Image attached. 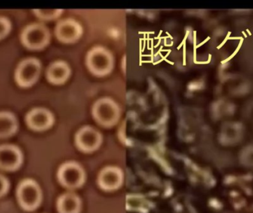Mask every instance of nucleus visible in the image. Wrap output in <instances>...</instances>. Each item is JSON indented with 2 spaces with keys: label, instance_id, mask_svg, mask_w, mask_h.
Segmentation results:
<instances>
[{
  "label": "nucleus",
  "instance_id": "nucleus-1",
  "mask_svg": "<svg viewBox=\"0 0 253 213\" xmlns=\"http://www.w3.org/2000/svg\"><path fill=\"white\" fill-rule=\"evenodd\" d=\"M85 64L87 69L96 77L108 76L114 68V55L103 46L92 47L86 55Z\"/></svg>",
  "mask_w": 253,
  "mask_h": 213
},
{
  "label": "nucleus",
  "instance_id": "nucleus-2",
  "mask_svg": "<svg viewBox=\"0 0 253 213\" xmlns=\"http://www.w3.org/2000/svg\"><path fill=\"white\" fill-rule=\"evenodd\" d=\"M16 197L20 208L28 212L36 211L42 201V192L37 181L25 178L16 187Z\"/></svg>",
  "mask_w": 253,
  "mask_h": 213
},
{
  "label": "nucleus",
  "instance_id": "nucleus-3",
  "mask_svg": "<svg viewBox=\"0 0 253 213\" xmlns=\"http://www.w3.org/2000/svg\"><path fill=\"white\" fill-rule=\"evenodd\" d=\"M94 120L101 126L111 128L117 125L121 117V109L111 98L98 99L93 104L91 110Z\"/></svg>",
  "mask_w": 253,
  "mask_h": 213
},
{
  "label": "nucleus",
  "instance_id": "nucleus-4",
  "mask_svg": "<svg viewBox=\"0 0 253 213\" xmlns=\"http://www.w3.org/2000/svg\"><path fill=\"white\" fill-rule=\"evenodd\" d=\"M48 29L41 24H33L27 27L22 34V42L25 47L31 50L44 48L50 42Z\"/></svg>",
  "mask_w": 253,
  "mask_h": 213
},
{
  "label": "nucleus",
  "instance_id": "nucleus-5",
  "mask_svg": "<svg viewBox=\"0 0 253 213\" xmlns=\"http://www.w3.org/2000/svg\"><path fill=\"white\" fill-rule=\"evenodd\" d=\"M59 183L68 189H74L83 184L85 178L84 170L74 162H66L61 165L57 172Z\"/></svg>",
  "mask_w": 253,
  "mask_h": 213
},
{
  "label": "nucleus",
  "instance_id": "nucleus-6",
  "mask_svg": "<svg viewBox=\"0 0 253 213\" xmlns=\"http://www.w3.org/2000/svg\"><path fill=\"white\" fill-rule=\"evenodd\" d=\"M41 72V64L37 59L22 61L15 74V79L20 87H29L35 84Z\"/></svg>",
  "mask_w": 253,
  "mask_h": 213
},
{
  "label": "nucleus",
  "instance_id": "nucleus-7",
  "mask_svg": "<svg viewBox=\"0 0 253 213\" xmlns=\"http://www.w3.org/2000/svg\"><path fill=\"white\" fill-rule=\"evenodd\" d=\"M83 34L81 24L72 18L59 21L55 28V35L61 43L72 44L80 40Z\"/></svg>",
  "mask_w": 253,
  "mask_h": 213
},
{
  "label": "nucleus",
  "instance_id": "nucleus-8",
  "mask_svg": "<svg viewBox=\"0 0 253 213\" xmlns=\"http://www.w3.org/2000/svg\"><path fill=\"white\" fill-rule=\"evenodd\" d=\"M76 144L84 153H91L100 147L102 142V134L93 127L84 126L76 134Z\"/></svg>",
  "mask_w": 253,
  "mask_h": 213
},
{
  "label": "nucleus",
  "instance_id": "nucleus-9",
  "mask_svg": "<svg viewBox=\"0 0 253 213\" xmlns=\"http://www.w3.org/2000/svg\"><path fill=\"white\" fill-rule=\"evenodd\" d=\"M23 163V154L19 147L13 144L0 145V170H17Z\"/></svg>",
  "mask_w": 253,
  "mask_h": 213
},
{
  "label": "nucleus",
  "instance_id": "nucleus-10",
  "mask_svg": "<svg viewBox=\"0 0 253 213\" xmlns=\"http://www.w3.org/2000/svg\"><path fill=\"white\" fill-rule=\"evenodd\" d=\"M26 123L33 130L44 131L50 129L54 123V116L45 108L33 109L26 116Z\"/></svg>",
  "mask_w": 253,
  "mask_h": 213
},
{
  "label": "nucleus",
  "instance_id": "nucleus-11",
  "mask_svg": "<svg viewBox=\"0 0 253 213\" xmlns=\"http://www.w3.org/2000/svg\"><path fill=\"white\" fill-rule=\"evenodd\" d=\"M98 181L104 190H116L123 184V171L117 167H107L101 171Z\"/></svg>",
  "mask_w": 253,
  "mask_h": 213
},
{
  "label": "nucleus",
  "instance_id": "nucleus-12",
  "mask_svg": "<svg viewBox=\"0 0 253 213\" xmlns=\"http://www.w3.org/2000/svg\"><path fill=\"white\" fill-rule=\"evenodd\" d=\"M71 75L70 65L65 61L58 60L52 63L47 68L46 77L47 81L53 85L65 84Z\"/></svg>",
  "mask_w": 253,
  "mask_h": 213
},
{
  "label": "nucleus",
  "instance_id": "nucleus-13",
  "mask_svg": "<svg viewBox=\"0 0 253 213\" xmlns=\"http://www.w3.org/2000/svg\"><path fill=\"white\" fill-rule=\"evenodd\" d=\"M56 207L59 213H79L81 202L78 196L72 193H66L59 198Z\"/></svg>",
  "mask_w": 253,
  "mask_h": 213
},
{
  "label": "nucleus",
  "instance_id": "nucleus-14",
  "mask_svg": "<svg viewBox=\"0 0 253 213\" xmlns=\"http://www.w3.org/2000/svg\"><path fill=\"white\" fill-rule=\"evenodd\" d=\"M18 129V122L14 115L9 112H0V138H8Z\"/></svg>",
  "mask_w": 253,
  "mask_h": 213
},
{
  "label": "nucleus",
  "instance_id": "nucleus-15",
  "mask_svg": "<svg viewBox=\"0 0 253 213\" xmlns=\"http://www.w3.org/2000/svg\"><path fill=\"white\" fill-rule=\"evenodd\" d=\"M62 11L63 10L60 9H44V10L42 9V10H34V13L40 19H44V20H52L60 16Z\"/></svg>",
  "mask_w": 253,
  "mask_h": 213
},
{
  "label": "nucleus",
  "instance_id": "nucleus-16",
  "mask_svg": "<svg viewBox=\"0 0 253 213\" xmlns=\"http://www.w3.org/2000/svg\"><path fill=\"white\" fill-rule=\"evenodd\" d=\"M10 22L6 18L0 17V40L4 39L10 31Z\"/></svg>",
  "mask_w": 253,
  "mask_h": 213
},
{
  "label": "nucleus",
  "instance_id": "nucleus-17",
  "mask_svg": "<svg viewBox=\"0 0 253 213\" xmlns=\"http://www.w3.org/2000/svg\"><path fill=\"white\" fill-rule=\"evenodd\" d=\"M10 181L4 175L0 174V198L7 194L10 189Z\"/></svg>",
  "mask_w": 253,
  "mask_h": 213
}]
</instances>
